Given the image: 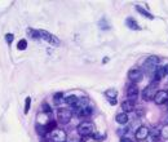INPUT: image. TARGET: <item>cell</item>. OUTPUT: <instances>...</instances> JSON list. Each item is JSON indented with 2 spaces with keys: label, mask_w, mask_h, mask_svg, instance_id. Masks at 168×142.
<instances>
[{
  "label": "cell",
  "mask_w": 168,
  "mask_h": 142,
  "mask_svg": "<svg viewBox=\"0 0 168 142\" xmlns=\"http://www.w3.org/2000/svg\"><path fill=\"white\" fill-rule=\"evenodd\" d=\"M159 57L156 56H150L146 58V61L143 62V66H142V72H145V74L150 75V74H154V71L156 70L158 67V63H159Z\"/></svg>",
  "instance_id": "1"
},
{
  "label": "cell",
  "mask_w": 168,
  "mask_h": 142,
  "mask_svg": "<svg viewBox=\"0 0 168 142\" xmlns=\"http://www.w3.org/2000/svg\"><path fill=\"white\" fill-rule=\"evenodd\" d=\"M156 92H158V83H155V81L150 83V84H149L147 87L143 88V91H142V100L143 101H151V100H154Z\"/></svg>",
  "instance_id": "2"
},
{
  "label": "cell",
  "mask_w": 168,
  "mask_h": 142,
  "mask_svg": "<svg viewBox=\"0 0 168 142\" xmlns=\"http://www.w3.org/2000/svg\"><path fill=\"white\" fill-rule=\"evenodd\" d=\"M93 129L94 127L92 123H88V121H83V123H80L78 125V128H76V132L81 136V137H89L93 134Z\"/></svg>",
  "instance_id": "3"
},
{
  "label": "cell",
  "mask_w": 168,
  "mask_h": 142,
  "mask_svg": "<svg viewBox=\"0 0 168 142\" xmlns=\"http://www.w3.org/2000/svg\"><path fill=\"white\" fill-rule=\"evenodd\" d=\"M73 117V111L69 109H61L57 112V119L61 124H67Z\"/></svg>",
  "instance_id": "4"
},
{
  "label": "cell",
  "mask_w": 168,
  "mask_h": 142,
  "mask_svg": "<svg viewBox=\"0 0 168 142\" xmlns=\"http://www.w3.org/2000/svg\"><path fill=\"white\" fill-rule=\"evenodd\" d=\"M39 39H44L48 43H51L53 47H58L60 45V40L57 39L54 35H51L48 31L44 30H39Z\"/></svg>",
  "instance_id": "5"
},
{
  "label": "cell",
  "mask_w": 168,
  "mask_h": 142,
  "mask_svg": "<svg viewBox=\"0 0 168 142\" xmlns=\"http://www.w3.org/2000/svg\"><path fill=\"white\" fill-rule=\"evenodd\" d=\"M142 78H143V72L141 68H132V70L128 71V79L133 83L141 81Z\"/></svg>",
  "instance_id": "6"
},
{
  "label": "cell",
  "mask_w": 168,
  "mask_h": 142,
  "mask_svg": "<svg viewBox=\"0 0 168 142\" xmlns=\"http://www.w3.org/2000/svg\"><path fill=\"white\" fill-rule=\"evenodd\" d=\"M149 134H150V129H149L147 127H145V125L138 127V128L136 129V132H134V137H136L137 141L146 140V137H149Z\"/></svg>",
  "instance_id": "7"
},
{
  "label": "cell",
  "mask_w": 168,
  "mask_h": 142,
  "mask_svg": "<svg viewBox=\"0 0 168 142\" xmlns=\"http://www.w3.org/2000/svg\"><path fill=\"white\" fill-rule=\"evenodd\" d=\"M168 101V91H158L154 97V102L156 105H164Z\"/></svg>",
  "instance_id": "8"
},
{
  "label": "cell",
  "mask_w": 168,
  "mask_h": 142,
  "mask_svg": "<svg viewBox=\"0 0 168 142\" xmlns=\"http://www.w3.org/2000/svg\"><path fill=\"white\" fill-rule=\"evenodd\" d=\"M51 137L53 142H65L66 141V133L62 129H54L51 132Z\"/></svg>",
  "instance_id": "9"
},
{
  "label": "cell",
  "mask_w": 168,
  "mask_h": 142,
  "mask_svg": "<svg viewBox=\"0 0 168 142\" xmlns=\"http://www.w3.org/2000/svg\"><path fill=\"white\" fill-rule=\"evenodd\" d=\"M126 94L128 97V100H132V101H136L137 97H138V88L136 84H131L127 88V92Z\"/></svg>",
  "instance_id": "10"
},
{
  "label": "cell",
  "mask_w": 168,
  "mask_h": 142,
  "mask_svg": "<svg viewBox=\"0 0 168 142\" xmlns=\"http://www.w3.org/2000/svg\"><path fill=\"white\" fill-rule=\"evenodd\" d=\"M134 106H136L134 101L127 100V101H124L123 104H122V109H123V111H126V114H127V112H131V111L134 110Z\"/></svg>",
  "instance_id": "11"
},
{
  "label": "cell",
  "mask_w": 168,
  "mask_h": 142,
  "mask_svg": "<svg viewBox=\"0 0 168 142\" xmlns=\"http://www.w3.org/2000/svg\"><path fill=\"white\" fill-rule=\"evenodd\" d=\"M126 25H127V27L128 28H131V30H141V27H140V25L136 22V19L134 18H132V17H128L127 19H126Z\"/></svg>",
  "instance_id": "12"
},
{
  "label": "cell",
  "mask_w": 168,
  "mask_h": 142,
  "mask_svg": "<svg viewBox=\"0 0 168 142\" xmlns=\"http://www.w3.org/2000/svg\"><path fill=\"white\" fill-rule=\"evenodd\" d=\"M164 75H166V74H164V68L158 66V67H156V70L154 71V76H153V79H154L155 83H158L159 80H162V78L164 76Z\"/></svg>",
  "instance_id": "13"
},
{
  "label": "cell",
  "mask_w": 168,
  "mask_h": 142,
  "mask_svg": "<svg viewBox=\"0 0 168 142\" xmlns=\"http://www.w3.org/2000/svg\"><path fill=\"white\" fill-rule=\"evenodd\" d=\"M117 121L119 124H127L128 123V120H129V117H128V115L126 114V112H120V114H118L117 115Z\"/></svg>",
  "instance_id": "14"
},
{
  "label": "cell",
  "mask_w": 168,
  "mask_h": 142,
  "mask_svg": "<svg viewBox=\"0 0 168 142\" xmlns=\"http://www.w3.org/2000/svg\"><path fill=\"white\" fill-rule=\"evenodd\" d=\"M136 11H137L138 13H141L143 17H146V18H149V19H154V16H153L150 12H147L146 9H143V8L140 7V5H136Z\"/></svg>",
  "instance_id": "15"
},
{
  "label": "cell",
  "mask_w": 168,
  "mask_h": 142,
  "mask_svg": "<svg viewBox=\"0 0 168 142\" xmlns=\"http://www.w3.org/2000/svg\"><path fill=\"white\" fill-rule=\"evenodd\" d=\"M78 101H79V98L76 96H74V94H71V96H69V97H66V98H65V102L71 107H74L76 104H78Z\"/></svg>",
  "instance_id": "16"
},
{
  "label": "cell",
  "mask_w": 168,
  "mask_h": 142,
  "mask_svg": "<svg viewBox=\"0 0 168 142\" xmlns=\"http://www.w3.org/2000/svg\"><path fill=\"white\" fill-rule=\"evenodd\" d=\"M92 114H93V109H92V107H89V106H87L85 109L81 110L78 115H79L80 117H88V116H91Z\"/></svg>",
  "instance_id": "17"
},
{
  "label": "cell",
  "mask_w": 168,
  "mask_h": 142,
  "mask_svg": "<svg viewBox=\"0 0 168 142\" xmlns=\"http://www.w3.org/2000/svg\"><path fill=\"white\" fill-rule=\"evenodd\" d=\"M56 127H57V123H56V121H54V120H49V121H48V123L45 124L44 128H45V132H47V133H51V132H53V130L56 129Z\"/></svg>",
  "instance_id": "18"
},
{
  "label": "cell",
  "mask_w": 168,
  "mask_h": 142,
  "mask_svg": "<svg viewBox=\"0 0 168 142\" xmlns=\"http://www.w3.org/2000/svg\"><path fill=\"white\" fill-rule=\"evenodd\" d=\"M149 136H151V138H153V141H155V140H158L160 137V130L159 129H153V130H150V134Z\"/></svg>",
  "instance_id": "19"
},
{
  "label": "cell",
  "mask_w": 168,
  "mask_h": 142,
  "mask_svg": "<svg viewBox=\"0 0 168 142\" xmlns=\"http://www.w3.org/2000/svg\"><path fill=\"white\" fill-rule=\"evenodd\" d=\"M117 91H114V89H109V91H106L105 92V96L106 97H109V100H113V98H117Z\"/></svg>",
  "instance_id": "20"
},
{
  "label": "cell",
  "mask_w": 168,
  "mask_h": 142,
  "mask_svg": "<svg viewBox=\"0 0 168 142\" xmlns=\"http://www.w3.org/2000/svg\"><path fill=\"white\" fill-rule=\"evenodd\" d=\"M27 48V41L25 40V39H22V40L18 41L17 44V49H20V51H25Z\"/></svg>",
  "instance_id": "21"
},
{
  "label": "cell",
  "mask_w": 168,
  "mask_h": 142,
  "mask_svg": "<svg viewBox=\"0 0 168 142\" xmlns=\"http://www.w3.org/2000/svg\"><path fill=\"white\" fill-rule=\"evenodd\" d=\"M53 98H54V101H56V104H60L61 101H64V93H62V92L56 93V94L53 96Z\"/></svg>",
  "instance_id": "22"
},
{
  "label": "cell",
  "mask_w": 168,
  "mask_h": 142,
  "mask_svg": "<svg viewBox=\"0 0 168 142\" xmlns=\"http://www.w3.org/2000/svg\"><path fill=\"white\" fill-rule=\"evenodd\" d=\"M30 106H31V98L30 97H27L25 100V114H28V111H30Z\"/></svg>",
  "instance_id": "23"
},
{
  "label": "cell",
  "mask_w": 168,
  "mask_h": 142,
  "mask_svg": "<svg viewBox=\"0 0 168 142\" xmlns=\"http://www.w3.org/2000/svg\"><path fill=\"white\" fill-rule=\"evenodd\" d=\"M35 129H36V132H38V134H40V136H45V133H47L44 127H41V125H39V124L35 125Z\"/></svg>",
  "instance_id": "24"
},
{
  "label": "cell",
  "mask_w": 168,
  "mask_h": 142,
  "mask_svg": "<svg viewBox=\"0 0 168 142\" xmlns=\"http://www.w3.org/2000/svg\"><path fill=\"white\" fill-rule=\"evenodd\" d=\"M28 35L32 36L34 39H39V30H32V28H30V30H28Z\"/></svg>",
  "instance_id": "25"
},
{
  "label": "cell",
  "mask_w": 168,
  "mask_h": 142,
  "mask_svg": "<svg viewBox=\"0 0 168 142\" xmlns=\"http://www.w3.org/2000/svg\"><path fill=\"white\" fill-rule=\"evenodd\" d=\"M41 110L44 111V112H47V114H51L52 112V109H51V106L47 104V102H44V104L41 105Z\"/></svg>",
  "instance_id": "26"
},
{
  "label": "cell",
  "mask_w": 168,
  "mask_h": 142,
  "mask_svg": "<svg viewBox=\"0 0 168 142\" xmlns=\"http://www.w3.org/2000/svg\"><path fill=\"white\" fill-rule=\"evenodd\" d=\"M13 39H14L13 34H7V35H5V40H7V43H9V44L13 41Z\"/></svg>",
  "instance_id": "27"
},
{
  "label": "cell",
  "mask_w": 168,
  "mask_h": 142,
  "mask_svg": "<svg viewBox=\"0 0 168 142\" xmlns=\"http://www.w3.org/2000/svg\"><path fill=\"white\" fill-rule=\"evenodd\" d=\"M160 136L164 137V138H168V128H164L163 130H160Z\"/></svg>",
  "instance_id": "28"
},
{
  "label": "cell",
  "mask_w": 168,
  "mask_h": 142,
  "mask_svg": "<svg viewBox=\"0 0 168 142\" xmlns=\"http://www.w3.org/2000/svg\"><path fill=\"white\" fill-rule=\"evenodd\" d=\"M120 142H132V140L127 138V137H122V138H120Z\"/></svg>",
  "instance_id": "29"
},
{
  "label": "cell",
  "mask_w": 168,
  "mask_h": 142,
  "mask_svg": "<svg viewBox=\"0 0 168 142\" xmlns=\"http://www.w3.org/2000/svg\"><path fill=\"white\" fill-rule=\"evenodd\" d=\"M110 101V105H117V98H113V100H109Z\"/></svg>",
  "instance_id": "30"
},
{
  "label": "cell",
  "mask_w": 168,
  "mask_h": 142,
  "mask_svg": "<svg viewBox=\"0 0 168 142\" xmlns=\"http://www.w3.org/2000/svg\"><path fill=\"white\" fill-rule=\"evenodd\" d=\"M163 68H164V74L168 75V63H167L166 66H163Z\"/></svg>",
  "instance_id": "31"
},
{
  "label": "cell",
  "mask_w": 168,
  "mask_h": 142,
  "mask_svg": "<svg viewBox=\"0 0 168 142\" xmlns=\"http://www.w3.org/2000/svg\"><path fill=\"white\" fill-rule=\"evenodd\" d=\"M166 104H167V109H168V101H167V102H166Z\"/></svg>",
  "instance_id": "32"
}]
</instances>
